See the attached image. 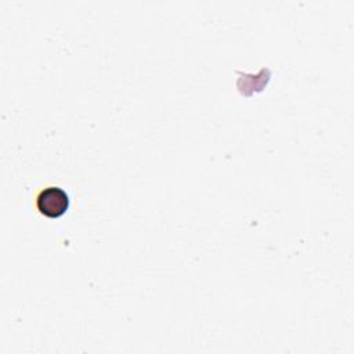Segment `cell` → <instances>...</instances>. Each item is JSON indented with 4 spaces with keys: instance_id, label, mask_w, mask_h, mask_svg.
<instances>
[{
    "instance_id": "1",
    "label": "cell",
    "mask_w": 354,
    "mask_h": 354,
    "mask_svg": "<svg viewBox=\"0 0 354 354\" xmlns=\"http://www.w3.org/2000/svg\"><path fill=\"white\" fill-rule=\"evenodd\" d=\"M37 210L48 217V218H58L69 207V196L65 189L51 185L41 189L36 198Z\"/></svg>"
}]
</instances>
